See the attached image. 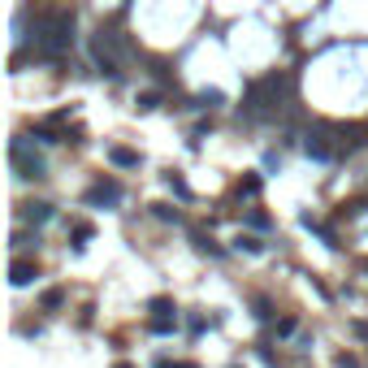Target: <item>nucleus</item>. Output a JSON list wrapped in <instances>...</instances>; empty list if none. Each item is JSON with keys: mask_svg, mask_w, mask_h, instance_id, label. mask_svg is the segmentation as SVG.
Here are the masks:
<instances>
[{"mask_svg": "<svg viewBox=\"0 0 368 368\" xmlns=\"http://www.w3.org/2000/svg\"><path fill=\"white\" fill-rule=\"evenodd\" d=\"M156 217H161V221H182V213H178V208H165V204H156Z\"/></svg>", "mask_w": 368, "mask_h": 368, "instance_id": "nucleus-10", "label": "nucleus"}, {"mask_svg": "<svg viewBox=\"0 0 368 368\" xmlns=\"http://www.w3.org/2000/svg\"><path fill=\"white\" fill-rule=\"evenodd\" d=\"M238 195H247V199H251V195H260V178H256V174H251V178H243V182H238Z\"/></svg>", "mask_w": 368, "mask_h": 368, "instance_id": "nucleus-9", "label": "nucleus"}, {"mask_svg": "<svg viewBox=\"0 0 368 368\" xmlns=\"http://www.w3.org/2000/svg\"><path fill=\"white\" fill-rule=\"evenodd\" d=\"M247 226H256V230H269V217H265V213H247Z\"/></svg>", "mask_w": 368, "mask_h": 368, "instance_id": "nucleus-14", "label": "nucleus"}, {"mask_svg": "<svg viewBox=\"0 0 368 368\" xmlns=\"http://www.w3.org/2000/svg\"><path fill=\"white\" fill-rule=\"evenodd\" d=\"M61 303H65V290H48V295H43V307H48V312L61 307Z\"/></svg>", "mask_w": 368, "mask_h": 368, "instance_id": "nucleus-12", "label": "nucleus"}, {"mask_svg": "<svg viewBox=\"0 0 368 368\" xmlns=\"http://www.w3.org/2000/svg\"><path fill=\"white\" fill-rule=\"evenodd\" d=\"M135 104H139V109H156V104H161V95H156V91H143Z\"/></svg>", "mask_w": 368, "mask_h": 368, "instance_id": "nucleus-13", "label": "nucleus"}, {"mask_svg": "<svg viewBox=\"0 0 368 368\" xmlns=\"http://www.w3.org/2000/svg\"><path fill=\"white\" fill-rule=\"evenodd\" d=\"M22 217H26L31 226H43V221L52 217V204H26V208H22Z\"/></svg>", "mask_w": 368, "mask_h": 368, "instance_id": "nucleus-7", "label": "nucleus"}, {"mask_svg": "<svg viewBox=\"0 0 368 368\" xmlns=\"http://www.w3.org/2000/svg\"><path fill=\"white\" fill-rule=\"evenodd\" d=\"M221 100H226L221 91H199V95H195V104H191V109H217V104H221Z\"/></svg>", "mask_w": 368, "mask_h": 368, "instance_id": "nucleus-8", "label": "nucleus"}, {"mask_svg": "<svg viewBox=\"0 0 368 368\" xmlns=\"http://www.w3.org/2000/svg\"><path fill=\"white\" fill-rule=\"evenodd\" d=\"M9 161H14L18 178H48V165H43V156H39V152H31V143H26L22 135L9 143Z\"/></svg>", "mask_w": 368, "mask_h": 368, "instance_id": "nucleus-2", "label": "nucleus"}, {"mask_svg": "<svg viewBox=\"0 0 368 368\" xmlns=\"http://www.w3.org/2000/svg\"><path fill=\"white\" fill-rule=\"evenodd\" d=\"M31 278H39L31 260H14V286H31Z\"/></svg>", "mask_w": 368, "mask_h": 368, "instance_id": "nucleus-6", "label": "nucleus"}, {"mask_svg": "<svg viewBox=\"0 0 368 368\" xmlns=\"http://www.w3.org/2000/svg\"><path fill=\"white\" fill-rule=\"evenodd\" d=\"M109 161H113L117 169H139V152H130V147H109Z\"/></svg>", "mask_w": 368, "mask_h": 368, "instance_id": "nucleus-5", "label": "nucleus"}, {"mask_svg": "<svg viewBox=\"0 0 368 368\" xmlns=\"http://www.w3.org/2000/svg\"><path fill=\"white\" fill-rule=\"evenodd\" d=\"M87 204H91V208H100V204H104V208H117V204H122V182L100 178V182L87 191Z\"/></svg>", "mask_w": 368, "mask_h": 368, "instance_id": "nucleus-4", "label": "nucleus"}, {"mask_svg": "<svg viewBox=\"0 0 368 368\" xmlns=\"http://www.w3.org/2000/svg\"><path fill=\"white\" fill-rule=\"evenodd\" d=\"M31 43L39 57L48 61H61L65 52L74 48V14L70 9H48L35 18V31H31Z\"/></svg>", "mask_w": 368, "mask_h": 368, "instance_id": "nucleus-1", "label": "nucleus"}, {"mask_svg": "<svg viewBox=\"0 0 368 368\" xmlns=\"http://www.w3.org/2000/svg\"><path fill=\"white\" fill-rule=\"evenodd\" d=\"M169 186H174V195H178V199H191V186H186L178 174H169Z\"/></svg>", "mask_w": 368, "mask_h": 368, "instance_id": "nucleus-11", "label": "nucleus"}, {"mask_svg": "<svg viewBox=\"0 0 368 368\" xmlns=\"http://www.w3.org/2000/svg\"><path fill=\"white\" fill-rule=\"evenodd\" d=\"M256 317H260V321H269V317H273V312H269V299H256Z\"/></svg>", "mask_w": 368, "mask_h": 368, "instance_id": "nucleus-15", "label": "nucleus"}, {"mask_svg": "<svg viewBox=\"0 0 368 368\" xmlns=\"http://www.w3.org/2000/svg\"><path fill=\"white\" fill-rule=\"evenodd\" d=\"M338 368H359V359H351V355H338Z\"/></svg>", "mask_w": 368, "mask_h": 368, "instance_id": "nucleus-17", "label": "nucleus"}, {"mask_svg": "<svg viewBox=\"0 0 368 368\" xmlns=\"http://www.w3.org/2000/svg\"><path fill=\"white\" fill-rule=\"evenodd\" d=\"M330 135H334L330 126H325V130H307V135H303V152L312 156V161H334V156H338V147L330 143Z\"/></svg>", "mask_w": 368, "mask_h": 368, "instance_id": "nucleus-3", "label": "nucleus"}, {"mask_svg": "<svg viewBox=\"0 0 368 368\" xmlns=\"http://www.w3.org/2000/svg\"><path fill=\"white\" fill-rule=\"evenodd\" d=\"M238 251H260V238H247V234H243V238H238Z\"/></svg>", "mask_w": 368, "mask_h": 368, "instance_id": "nucleus-16", "label": "nucleus"}]
</instances>
